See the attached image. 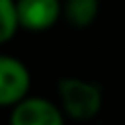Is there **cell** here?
I'll use <instances>...</instances> for the list:
<instances>
[{
	"label": "cell",
	"mask_w": 125,
	"mask_h": 125,
	"mask_svg": "<svg viewBox=\"0 0 125 125\" xmlns=\"http://www.w3.org/2000/svg\"><path fill=\"white\" fill-rule=\"evenodd\" d=\"M17 19L25 31H48L62 19V0H17Z\"/></svg>",
	"instance_id": "277c9868"
},
{
	"label": "cell",
	"mask_w": 125,
	"mask_h": 125,
	"mask_svg": "<svg viewBox=\"0 0 125 125\" xmlns=\"http://www.w3.org/2000/svg\"><path fill=\"white\" fill-rule=\"evenodd\" d=\"M65 119L67 117L56 102L29 94L15 106H10L9 115V121L13 125H62Z\"/></svg>",
	"instance_id": "3957f363"
},
{
	"label": "cell",
	"mask_w": 125,
	"mask_h": 125,
	"mask_svg": "<svg viewBox=\"0 0 125 125\" xmlns=\"http://www.w3.org/2000/svg\"><path fill=\"white\" fill-rule=\"evenodd\" d=\"M31 90V73L17 56L0 54V108H10Z\"/></svg>",
	"instance_id": "7a4b0ae2"
},
{
	"label": "cell",
	"mask_w": 125,
	"mask_h": 125,
	"mask_svg": "<svg viewBox=\"0 0 125 125\" xmlns=\"http://www.w3.org/2000/svg\"><path fill=\"white\" fill-rule=\"evenodd\" d=\"M100 13V0H65L62 19L73 29H88L94 25Z\"/></svg>",
	"instance_id": "5b68a950"
},
{
	"label": "cell",
	"mask_w": 125,
	"mask_h": 125,
	"mask_svg": "<svg viewBox=\"0 0 125 125\" xmlns=\"http://www.w3.org/2000/svg\"><path fill=\"white\" fill-rule=\"evenodd\" d=\"M58 106L65 117L73 121H90L102 108V90L98 83L83 77H61L56 83Z\"/></svg>",
	"instance_id": "6da1fadb"
},
{
	"label": "cell",
	"mask_w": 125,
	"mask_h": 125,
	"mask_svg": "<svg viewBox=\"0 0 125 125\" xmlns=\"http://www.w3.org/2000/svg\"><path fill=\"white\" fill-rule=\"evenodd\" d=\"M19 29L17 0H0V46L10 42Z\"/></svg>",
	"instance_id": "8992f818"
}]
</instances>
